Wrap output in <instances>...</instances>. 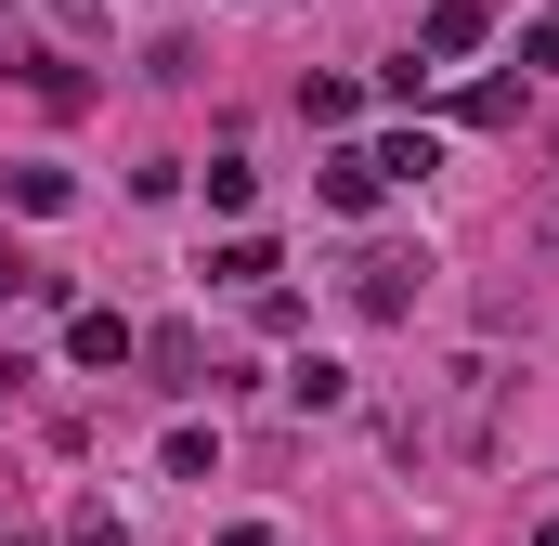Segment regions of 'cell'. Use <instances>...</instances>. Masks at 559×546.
Here are the masks:
<instances>
[{"label": "cell", "mask_w": 559, "mask_h": 546, "mask_svg": "<svg viewBox=\"0 0 559 546\" xmlns=\"http://www.w3.org/2000/svg\"><path fill=\"white\" fill-rule=\"evenodd\" d=\"M495 404H508V365L495 352H455V365H429L404 416H391V442L417 455V468H481L495 455Z\"/></svg>", "instance_id": "1"}, {"label": "cell", "mask_w": 559, "mask_h": 546, "mask_svg": "<svg viewBox=\"0 0 559 546\" xmlns=\"http://www.w3.org/2000/svg\"><path fill=\"white\" fill-rule=\"evenodd\" d=\"M417 299H429V248H365V261H352V312H365V325H404Z\"/></svg>", "instance_id": "2"}, {"label": "cell", "mask_w": 559, "mask_h": 546, "mask_svg": "<svg viewBox=\"0 0 559 546\" xmlns=\"http://www.w3.org/2000/svg\"><path fill=\"white\" fill-rule=\"evenodd\" d=\"M66 352H79L92 378H118V365L143 352V325H131V312H105V299H79V312H66Z\"/></svg>", "instance_id": "3"}, {"label": "cell", "mask_w": 559, "mask_h": 546, "mask_svg": "<svg viewBox=\"0 0 559 546\" xmlns=\"http://www.w3.org/2000/svg\"><path fill=\"white\" fill-rule=\"evenodd\" d=\"M481 39H495V13H481V0H429V26H417V66H468Z\"/></svg>", "instance_id": "4"}, {"label": "cell", "mask_w": 559, "mask_h": 546, "mask_svg": "<svg viewBox=\"0 0 559 546\" xmlns=\"http://www.w3.org/2000/svg\"><path fill=\"white\" fill-rule=\"evenodd\" d=\"M143 365H156V391H209V339H195V325H156Z\"/></svg>", "instance_id": "5"}, {"label": "cell", "mask_w": 559, "mask_h": 546, "mask_svg": "<svg viewBox=\"0 0 559 546\" xmlns=\"http://www.w3.org/2000/svg\"><path fill=\"white\" fill-rule=\"evenodd\" d=\"M286 404H299V416H338V404H352V365H338V352H299V365H286Z\"/></svg>", "instance_id": "6"}, {"label": "cell", "mask_w": 559, "mask_h": 546, "mask_svg": "<svg viewBox=\"0 0 559 546\" xmlns=\"http://www.w3.org/2000/svg\"><path fill=\"white\" fill-rule=\"evenodd\" d=\"M378 195H391V182H378V156H365V143H338V156H325V209H378Z\"/></svg>", "instance_id": "7"}, {"label": "cell", "mask_w": 559, "mask_h": 546, "mask_svg": "<svg viewBox=\"0 0 559 546\" xmlns=\"http://www.w3.org/2000/svg\"><path fill=\"white\" fill-rule=\"evenodd\" d=\"M0 195H13V209H26V222H52V209H66V195H79V182H66V169H52V156H26V169H0Z\"/></svg>", "instance_id": "8"}, {"label": "cell", "mask_w": 559, "mask_h": 546, "mask_svg": "<svg viewBox=\"0 0 559 546\" xmlns=\"http://www.w3.org/2000/svg\"><path fill=\"white\" fill-rule=\"evenodd\" d=\"M209 273H222L235 299H261V286H274V235H235V248H209Z\"/></svg>", "instance_id": "9"}, {"label": "cell", "mask_w": 559, "mask_h": 546, "mask_svg": "<svg viewBox=\"0 0 559 546\" xmlns=\"http://www.w3.org/2000/svg\"><path fill=\"white\" fill-rule=\"evenodd\" d=\"M365 156H378V182H429V169H442L429 131H391V143H365Z\"/></svg>", "instance_id": "10"}, {"label": "cell", "mask_w": 559, "mask_h": 546, "mask_svg": "<svg viewBox=\"0 0 559 546\" xmlns=\"http://www.w3.org/2000/svg\"><path fill=\"white\" fill-rule=\"evenodd\" d=\"M299 118H312V131H352V118H365V79H312Z\"/></svg>", "instance_id": "11"}, {"label": "cell", "mask_w": 559, "mask_h": 546, "mask_svg": "<svg viewBox=\"0 0 559 546\" xmlns=\"http://www.w3.org/2000/svg\"><path fill=\"white\" fill-rule=\"evenodd\" d=\"M26 92H39V105H52V118H66V105H92V79H79V66H66V52H39V66H26Z\"/></svg>", "instance_id": "12"}, {"label": "cell", "mask_w": 559, "mask_h": 546, "mask_svg": "<svg viewBox=\"0 0 559 546\" xmlns=\"http://www.w3.org/2000/svg\"><path fill=\"white\" fill-rule=\"evenodd\" d=\"M455 118H468V131H508V118H521V79H481V92H468Z\"/></svg>", "instance_id": "13"}, {"label": "cell", "mask_w": 559, "mask_h": 546, "mask_svg": "<svg viewBox=\"0 0 559 546\" xmlns=\"http://www.w3.org/2000/svg\"><path fill=\"white\" fill-rule=\"evenodd\" d=\"M248 195H261V169H248V156H209V209H222V222H235V209H248Z\"/></svg>", "instance_id": "14"}, {"label": "cell", "mask_w": 559, "mask_h": 546, "mask_svg": "<svg viewBox=\"0 0 559 546\" xmlns=\"http://www.w3.org/2000/svg\"><path fill=\"white\" fill-rule=\"evenodd\" d=\"M66 546H131V521H118V508H79V521H66Z\"/></svg>", "instance_id": "15"}, {"label": "cell", "mask_w": 559, "mask_h": 546, "mask_svg": "<svg viewBox=\"0 0 559 546\" xmlns=\"http://www.w3.org/2000/svg\"><path fill=\"white\" fill-rule=\"evenodd\" d=\"M521 66H559V0L534 13V39H521Z\"/></svg>", "instance_id": "16"}, {"label": "cell", "mask_w": 559, "mask_h": 546, "mask_svg": "<svg viewBox=\"0 0 559 546\" xmlns=\"http://www.w3.org/2000/svg\"><path fill=\"white\" fill-rule=\"evenodd\" d=\"M0 286H26V261H13V248H0Z\"/></svg>", "instance_id": "17"}, {"label": "cell", "mask_w": 559, "mask_h": 546, "mask_svg": "<svg viewBox=\"0 0 559 546\" xmlns=\"http://www.w3.org/2000/svg\"><path fill=\"white\" fill-rule=\"evenodd\" d=\"M534 546H559V521H547V534H534Z\"/></svg>", "instance_id": "18"}]
</instances>
